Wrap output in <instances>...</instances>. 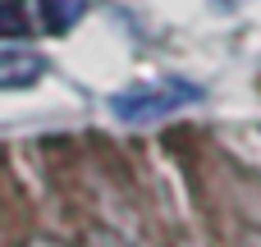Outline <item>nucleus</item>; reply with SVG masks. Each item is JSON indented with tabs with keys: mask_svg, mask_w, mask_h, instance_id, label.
Instances as JSON below:
<instances>
[{
	"mask_svg": "<svg viewBox=\"0 0 261 247\" xmlns=\"http://www.w3.org/2000/svg\"><path fill=\"white\" fill-rule=\"evenodd\" d=\"M193 96H197V87H193V83H161V87H133V92L115 96V101H110V110H115L119 119L142 124V119H156V115L179 110V105H184V101H193Z\"/></svg>",
	"mask_w": 261,
	"mask_h": 247,
	"instance_id": "obj_1",
	"label": "nucleus"
},
{
	"mask_svg": "<svg viewBox=\"0 0 261 247\" xmlns=\"http://www.w3.org/2000/svg\"><path fill=\"white\" fill-rule=\"evenodd\" d=\"M37 78H41V55H32V50H0V92L32 87Z\"/></svg>",
	"mask_w": 261,
	"mask_h": 247,
	"instance_id": "obj_2",
	"label": "nucleus"
},
{
	"mask_svg": "<svg viewBox=\"0 0 261 247\" xmlns=\"http://www.w3.org/2000/svg\"><path fill=\"white\" fill-rule=\"evenodd\" d=\"M83 9H87V0H37V14H41L46 32H69L83 18Z\"/></svg>",
	"mask_w": 261,
	"mask_h": 247,
	"instance_id": "obj_3",
	"label": "nucleus"
},
{
	"mask_svg": "<svg viewBox=\"0 0 261 247\" xmlns=\"http://www.w3.org/2000/svg\"><path fill=\"white\" fill-rule=\"evenodd\" d=\"M28 18H23V0H0V37H23Z\"/></svg>",
	"mask_w": 261,
	"mask_h": 247,
	"instance_id": "obj_4",
	"label": "nucleus"
},
{
	"mask_svg": "<svg viewBox=\"0 0 261 247\" xmlns=\"http://www.w3.org/2000/svg\"><path fill=\"white\" fill-rule=\"evenodd\" d=\"M87 247H128V243H119V238H110V234H96V238H87Z\"/></svg>",
	"mask_w": 261,
	"mask_h": 247,
	"instance_id": "obj_5",
	"label": "nucleus"
},
{
	"mask_svg": "<svg viewBox=\"0 0 261 247\" xmlns=\"http://www.w3.org/2000/svg\"><path fill=\"white\" fill-rule=\"evenodd\" d=\"M32 247H60V243H32Z\"/></svg>",
	"mask_w": 261,
	"mask_h": 247,
	"instance_id": "obj_6",
	"label": "nucleus"
}]
</instances>
